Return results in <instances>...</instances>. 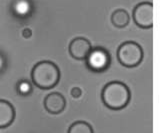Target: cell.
<instances>
[{
    "label": "cell",
    "mask_w": 160,
    "mask_h": 133,
    "mask_svg": "<svg viewBox=\"0 0 160 133\" xmlns=\"http://www.w3.org/2000/svg\"><path fill=\"white\" fill-rule=\"evenodd\" d=\"M68 133H94L92 126L85 121H76L70 125Z\"/></svg>",
    "instance_id": "30bf717a"
},
{
    "label": "cell",
    "mask_w": 160,
    "mask_h": 133,
    "mask_svg": "<svg viewBox=\"0 0 160 133\" xmlns=\"http://www.w3.org/2000/svg\"><path fill=\"white\" fill-rule=\"evenodd\" d=\"M133 20L141 28H151L153 26V4L142 2L135 6L133 10Z\"/></svg>",
    "instance_id": "5b68a950"
},
{
    "label": "cell",
    "mask_w": 160,
    "mask_h": 133,
    "mask_svg": "<svg viewBox=\"0 0 160 133\" xmlns=\"http://www.w3.org/2000/svg\"><path fill=\"white\" fill-rule=\"evenodd\" d=\"M91 49V43L84 37L75 38L69 44V54L77 60H84Z\"/></svg>",
    "instance_id": "8992f818"
},
{
    "label": "cell",
    "mask_w": 160,
    "mask_h": 133,
    "mask_svg": "<svg viewBox=\"0 0 160 133\" xmlns=\"http://www.w3.org/2000/svg\"><path fill=\"white\" fill-rule=\"evenodd\" d=\"M22 36L24 38H26V39H29L30 37L32 36V30L31 29H29V28H25L23 29V31H22Z\"/></svg>",
    "instance_id": "4fadbf2b"
},
{
    "label": "cell",
    "mask_w": 160,
    "mask_h": 133,
    "mask_svg": "<svg viewBox=\"0 0 160 133\" xmlns=\"http://www.w3.org/2000/svg\"><path fill=\"white\" fill-rule=\"evenodd\" d=\"M131 98L129 88L120 81H112L104 86L101 92L103 104L112 110H119L126 107Z\"/></svg>",
    "instance_id": "6da1fadb"
},
{
    "label": "cell",
    "mask_w": 160,
    "mask_h": 133,
    "mask_svg": "<svg viewBox=\"0 0 160 133\" xmlns=\"http://www.w3.org/2000/svg\"><path fill=\"white\" fill-rule=\"evenodd\" d=\"M130 21V16L126 10L124 9H117L111 15V22L114 26L122 28L127 26Z\"/></svg>",
    "instance_id": "9c48e42d"
},
{
    "label": "cell",
    "mask_w": 160,
    "mask_h": 133,
    "mask_svg": "<svg viewBox=\"0 0 160 133\" xmlns=\"http://www.w3.org/2000/svg\"><path fill=\"white\" fill-rule=\"evenodd\" d=\"M66 106V100L62 94L58 92H53L48 94L44 99V107L47 112L51 114H59Z\"/></svg>",
    "instance_id": "52a82bcc"
},
{
    "label": "cell",
    "mask_w": 160,
    "mask_h": 133,
    "mask_svg": "<svg viewBox=\"0 0 160 133\" xmlns=\"http://www.w3.org/2000/svg\"><path fill=\"white\" fill-rule=\"evenodd\" d=\"M16 90L17 93L21 96H28L29 94H31L33 91V88L31 83L27 80H20L17 85H16Z\"/></svg>",
    "instance_id": "8fae6325"
},
{
    "label": "cell",
    "mask_w": 160,
    "mask_h": 133,
    "mask_svg": "<svg viewBox=\"0 0 160 133\" xmlns=\"http://www.w3.org/2000/svg\"><path fill=\"white\" fill-rule=\"evenodd\" d=\"M117 59L119 63L125 67H135L142 61L143 50L138 43L126 41L118 47Z\"/></svg>",
    "instance_id": "3957f363"
},
{
    "label": "cell",
    "mask_w": 160,
    "mask_h": 133,
    "mask_svg": "<svg viewBox=\"0 0 160 133\" xmlns=\"http://www.w3.org/2000/svg\"><path fill=\"white\" fill-rule=\"evenodd\" d=\"M15 119V109L10 102L0 99V128H6Z\"/></svg>",
    "instance_id": "ba28073f"
},
{
    "label": "cell",
    "mask_w": 160,
    "mask_h": 133,
    "mask_svg": "<svg viewBox=\"0 0 160 133\" xmlns=\"http://www.w3.org/2000/svg\"><path fill=\"white\" fill-rule=\"evenodd\" d=\"M31 79L35 86L41 89H51L60 79L59 68L51 61H40L32 68Z\"/></svg>",
    "instance_id": "7a4b0ae2"
},
{
    "label": "cell",
    "mask_w": 160,
    "mask_h": 133,
    "mask_svg": "<svg viewBox=\"0 0 160 133\" xmlns=\"http://www.w3.org/2000/svg\"><path fill=\"white\" fill-rule=\"evenodd\" d=\"M1 65H2V58L0 57V68H1Z\"/></svg>",
    "instance_id": "5bb4252c"
},
{
    "label": "cell",
    "mask_w": 160,
    "mask_h": 133,
    "mask_svg": "<svg viewBox=\"0 0 160 133\" xmlns=\"http://www.w3.org/2000/svg\"><path fill=\"white\" fill-rule=\"evenodd\" d=\"M85 60L89 70L93 72H102L109 68L111 64V56L103 47H95L90 50Z\"/></svg>",
    "instance_id": "277c9868"
},
{
    "label": "cell",
    "mask_w": 160,
    "mask_h": 133,
    "mask_svg": "<svg viewBox=\"0 0 160 133\" xmlns=\"http://www.w3.org/2000/svg\"><path fill=\"white\" fill-rule=\"evenodd\" d=\"M71 96L72 97H74V98H79L80 96H81V94H82V91H81V89L80 88H78V87H74V88H72L71 89Z\"/></svg>",
    "instance_id": "7c38bea8"
}]
</instances>
